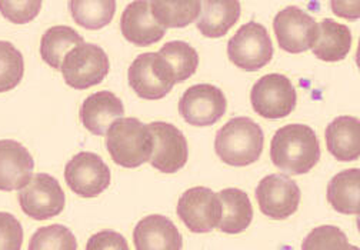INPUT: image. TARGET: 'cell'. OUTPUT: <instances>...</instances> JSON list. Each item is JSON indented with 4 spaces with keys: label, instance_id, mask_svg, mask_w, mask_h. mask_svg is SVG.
<instances>
[{
    "label": "cell",
    "instance_id": "1",
    "mask_svg": "<svg viewBox=\"0 0 360 250\" xmlns=\"http://www.w3.org/2000/svg\"><path fill=\"white\" fill-rule=\"evenodd\" d=\"M270 159L286 175H304L321 159L319 139L306 124H288L275 133Z\"/></svg>",
    "mask_w": 360,
    "mask_h": 250
},
{
    "label": "cell",
    "instance_id": "2",
    "mask_svg": "<svg viewBox=\"0 0 360 250\" xmlns=\"http://www.w3.org/2000/svg\"><path fill=\"white\" fill-rule=\"evenodd\" d=\"M106 147L116 164L136 169L152 159L153 135L149 124L139 119L120 117L110 124L106 133Z\"/></svg>",
    "mask_w": 360,
    "mask_h": 250
},
{
    "label": "cell",
    "instance_id": "3",
    "mask_svg": "<svg viewBox=\"0 0 360 250\" xmlns=\"http://www.w3.org/2000/svg\"><path fill=\"white\" fill-rule=\"evenodd\" d=\"M264 145L262 128L249 117H233L217 132L214 150L221 162L243 168L259 160Z\"/></svg>",
    "mask_w": 360,
    "mask_h": 250
},
{
    "label": "cell",
    "instance_id": "4",
    "mask_svg": "<svg viewBox=\"0 0 360 250\" xmlns=\"http://www.w3.org/2000/svg\"><path fill=\"white\" fill-rule=\"evenodd\" d=\"M110 69L106 52L94 44L75 46L63 59L62 74L66 85L76 91H84L101 85Z\"/></svg>",
    "mask_w": 360,
    "mask_h": 250
},
{
    "label": "cell",
    "instance_id": "5",
    "mask_svg": "<svg viewBox=\"0 0 360 250\" xmlns=\"http://www.w3.org/2000/svg\"><path fill=\"white\" fill-rule=\"evenodd\" d=\"M129 86L141 99L159 100L176 85L169 62L158 53H143L134 59L127 72Z\"/></svg>",
    "mask_w": 360,
    "mask_h": 250
},
{
    "label": "cell",
    "instance_id": "6",
    "mask_svg": "<svg viewBox=\"0 0 360 250\" xmlns=\"http://www.w3.org/2000/svg\"><path fill=\"white\" fill-rule=\"evenodd\" d=\"M231 62L242 70L256 72L274 58V45L266 27L257 22L243 25L228 44Z\"/></svg>",
    "mask_w": 360,
    "mask_h": 250
},
{
    "label": "cell",
    "instance_id": "7",
    "mask_svg": "<svg viewBox=\"0 0 360 250\" xmlns=\"http://www.w3.org/2000/svg\"><path fill=\"white\" fill-rule=\"evenodd\" d=\"M19 203L23 213L34 221H46L59 216L66 203V196L59 182L48 173H36L19 190Z\"/></svg>",
    "mask_w": 360,
    "mask_h": 250
},
{
    "label": "cell",
    "instance_id": "8",
    "mask_svg": "<svg viewBox=\"0 0 360 250\" xmlns=\"http://www.w3.org/2000/svg\"><path fill=\"white\" fill-rule=\"evenodd\" d=\"M296 89L292 81L281 74L270 73L260 77L250 92L253 110L264 119H282L296 107Z\"/></svg>",
    "mask_w": 360,
    "mask_h": 250
},
{
    "label": "cell",
    "instance_id": "9",
    "mask_svg": "<svg viewBox=\"0 0 360 250\" xmlns=\"http://www.w3.org/2000/svg\"><path fill=\"white\" fill-rule=\"evenodd\" d=\"M176 212L192 233H209L220 223L221 202L212 189L196 186L180 196Z\"/></svg>",
    "mask_w": 360,
    "mask_h": 250
},
{
    "label": "cell",
    "instance_id": "10",
    "mask_svg": "<svg viewBox=\"0 0 360 250\" xmlns=\"http://www.w3.org/2000/svg\"><path fill=\"white\" fill-rule=\"evenodd\" d=\"M110 169L105 160L92 152H80L68 162L65 179L70 190L80 197H96L110 185Z\"/></svg>",
    "mask_w": 360,
    "mask_h": 250
},
{
    "label": "cell",
    "instance_id": "11",
    "mask_svg": "<svg viewBox=\"0 0 360 250\" xmlns=\"http://www.w3.org/2000/svg\"><path fill=\"white\" fill-rule=\"evenodd\" d=\"M224 93L209 83L189 88L179 100V113L191 126L206 128L219 121L226 113Z\"/></svg>",
    "mask_w": 360,
    "mask_h": 250
},
{
    "label": "cell",
    "instance_id": "12",
    "mask_svg": "<svg viewBox=\"0 0 360 250\" xmlns=\"http://www.w3.org/2000/svg\"><path fill=\"white\" fill-rule=\"evenodd\" d=\"M274 29L281 49L288 53H303L313 49L319 36V25L296 6H288L275 16Z\"/></svg>",
    "mask_w": 360,
    "mask_h": 250
},
{
    "label": "cell",
    "instance_id": "13",
    "mask_svg": "<svg viewBox=\"0 0 360 250\" xmlns=\"http://www.w3.org/2000/svg\"><path fill=\"white\" fill-rule=\"evenodd\" d=\"M260 212L274 221L290 218L299 207L300 189L288 176L269 175L256 188Z\"/></svg>",
    "mask_w": 360,
    "mask_h": 250
},
{
    "label": "cell",
    "instance_id": "14",
    "mask_svg": "<svg viewBox=\"0 0 360 250\" xmlns=\"http://www.w3.org/2000/svg\"><path fill=\"white\" fill-rule=\"evenodd\" d=\"M153 135V153L150 164L162 173H176L189 157L188 140L176 126L166 121H153L149 124Z\"/></svg>",
    "mask_w": 360,
    "mask_h": 250
},
{
    "label": "cell",
    "instance_id": "15",
    "mask_svg": "<svg viewBox=\"0 0 360 250\" xmlns=\"http://www.w3.org/2000/svg\"><path fill=\"white\" fill-rule=\"evenodd\" d=\"M166 29L155 18L149 0H134L126 6L120 18L123 37L141 48L158 44L165 37Z\"/></svg>",
    "mask_w": 360,
    "mask_h": 250
},
{
    "label": "cell",
    "instance_id": "16",
    "mask_svg": "<svg viewBox=\"0 0 360 250\" xmlns=\"http://www.w3.org/2000/svg\"><path fill=\"white\" fill-rule=\"evenodd\" d=\"M33 169L34 160L22 143L0 140V190H20L30 182Z\"/></svg>",
    "mask_w": 360,
    "mask_h": 250
},
{
    "label": "cell",
    "instance_id": "17",
    "mask_svg": "<svg viewBox=\"0 0 360 250\" xmlns=\"http://www.w3.org/2000/svg\"><path fill=\"white\" fill-rule=\"evenodd\" d=\"M123 102L112 92L103 91L90 95L80 107V120L83 126L96 136H105L110 124L123 117Z\"/></svg>",
    "mask_w": 360,
    "mask_h": 250
},
{
    "label": "cell",
    "instance_id": "18",
    "mask_svg": "<svg viewBox=\"0 0 360 250\" xmlns=\"http://www.w3.org/2000/svg\"><path fill=\"white\" fill-rule=\"evenodd\" d=\"M134 247L139 250H180L184 239L173 222L162 215L142 219L133 232Z\"/></svg>",
    "mask_w": 360,
    "mask_h": 250
},
{
    "label": "cell",
    "instance_id": "19",
    "mask_svg": "<svg viewBox=\"0 0 360 250\" xmlns=\"http://www.w3.org/2000/svg\"><path fill=\"white\" fill-rule=\"evenodd\" d=\"M202 9L196 22L205 37L217 39L226 34L240 18L239 0H200Z\"/></svg>",
    "mask_w": 360,
    "mask_h": 250
},
{
    "label": "cell",
    "instance_id": "20",
    "mask_svg": "<svg viewBox=\"0 0 360 250\" xmlns=\"http://www.w3.org/2000/svg\"><path fill=\"white\" fill-rule=\"evenodd\" d=\"M329 153L340 162L360 157V120L352 116L336 117L325 133Z\"/></svg>",
    "mask_w": 360,
    "mask_h": 250
},
{
    "label": "cell",
    "instance_id": "21",
    "mask_svg": "<svg viewBox=\"0 0 360 250\" xmlns=\"http://www.w3.org/2000/svg\"><path fill=\"white\" fill-rule=\"evenodd\" d=\"M221 202V219L219 229L223 233L238 235L245 232L253 219V207L249 196L236 188L223 189L219 193Z\"/></svg>",
    "mask_w": 360,
    "mask_h": 250
},
{
    "label": "cell",
    "instance_id": "22",
    "mask_svg": "<svg viewBox=\"0 0 360 250\" xmlns=\"http://www.w3.org/2000/svg\"><path fill=\"white\" fill-rule=\"evenodd\" d=\"M352 48V33L345 25L332 19L319 23V36L313 46V55L323 62L343 60Z\"/></svg>",
    "mask_w": 360,
    "mask_h": 250
},
{
    "label": "cell",
    "instance_id": "23",
    "mask_svg": "<svg viewBox=\"0 0 360 250\" xmlns=\"http://www.w3.org/2000/svg\"><path fill=\"white\" fill-rule=\"evenodd\" d=\"M328 200L342 215H360V169L339 172L328 185Z\"/></svg>",
    "mask_w": 360,
    "mask_h": 250
},
{
    "label": "cell",
    "instance_id": "24",
    "mask_svg": "<svg viewBox=\"0 0 360 250\" xmlns=\"http://www.w3.org/2000/svg\"><path fill=\"white\" fill-rule=\"evenodd\" d=\"M84 39L69 26H53L46 30L40 40V56L52 69L60 70L65 56Z\"/></svg>",
    "mask_w": 360,
    "mask_h": 250
},
{
    "label": "cell",
    "instance_id": "25",
    "mask_svg": "<svg viewBox=\"0 0 360 250\" xmlns=\"http://www.w3.org/2000/svg\"><path fill=\"white\" fill-rule=\"evenodd\" d=\"M155 18L165 26L180 29L193 23L200 15V0H150Z\"/></svg>",
    "mask_w": 360,
    "mask_h": 250
},
{
    "label": "cell",
    "instance_id": "26",
    "mask_svg": "<svg viewBox=\"0 0 360 250\" xmlns=\"http://www.w3.org/2000/svg\"><path fill=\"white\" fill-rule=\"evenodd\" d=\"M69 11L79 26L99 30L113 20L116 0H69Z\"/></svg>",
    "mask_w": 360,
    "mask_h": 250
},
{
    "label": "cell",
    "instance_id": "27",
    "mask_svg": "<svg viewBox=\"0 0 360 250\" xmlns=\"http://www.w3.org/2000/svg\"><path fill=\"white\" fill-rule=\"evenodd\" d=\"M159 55L169 62L176 83H184L198 70L199 55L196 49L186 44V41H169V44L162 46Z\"/></svg>",
    "mask_w": 360,
    "mask_h": 250
},
{
    "label": "cell",
    "instance_id": "28",
    "mask_svg": "<svg viewBox=\"0 0 360 250\" xmlns=\"http://www.w3.org/2000/svg\"><path fill=\"white\" fill-rule=\"evenodd\" d=\"M25 74V59L11 41L0 40V93L13 91Z\"/></svg>",
    "mask_w": 360,
    "mask_h": 250
},
{
    "label": "cell",
    "instance_id": "29",
    "mask_svg": "<svg viewBox=\"0 0 360 250\" xmlns=\"http://www.w3.org/2000/svg\"><path fill=\"white\" fill-rule=\"evenodd\" d=\"M30 250H76L77 242L75 235L63 225L40 228L32 236Z\"/></svg>",
    "mask_w": 360,
    "mask_h": 250
},
{
    "label": "cell",
    "instance_id": "30",
    "mask_svg": "<svg viewBox=\"0 0 360 250\" xmlns=\"http://www.w3.org/2000/svg\"><path fill=\"white\" fill-rule=\"evenodd\" d=\"M304 250H336V249H356L347 242L346 235L336 226H321L313 229L303 240Z\"/></svg>",
    "mask_w": 360,
    "mask_h": 250
},
{
    "label": "cell",
    "instance_id": "31",
    "mask_svg": "<svg viewBox=\"0 0 360 250\" xmlns=\"http://www.w3.org/2000/svg\"><path fill=\"white\" fill-rule=\"evenodd\" d=\"M41 9V0H0V13L15 25L30 23Z\"/></svg>",
    "mask_w": 360,
    "mask_h": 250
},
{
    "label": "cell",
    "instance_id": "32",
    "mask_svg": "<svg viewBox=\"0 0 360 250\" xmlns=\"http://www.w3.org/2000/svg\"><path fill=\"white\" fill-rule=\"evenodd\" d=\"M23 243L20 222L8 212H0V250H19Z\"/></svg>",
    "mask_w": 360,
    "mask_h": 250
},
{
    "label": "cell",
    "instance_id": "33",
    "mask_svg": "<svg viewBox=\"0 0 360 250\" xmlns=\"http://www.w3.org/2000/svg\"><path fill=\"white\" fill-rule=\"evenodd\" d=\"M86 249L87 250H103V249L127 250L129 244L120 233L113 230H103L89 239Z\"/></svg>",
    "mask_w": 360,
    "mask_h": 250
},
{
    "label": "cell",
    "instance_id": "34",
    "mask_svg": "<svg viewBox=\"0 0 360 250\" xmlns=\"http://www.w3.org/2000/svg\"><path fill=\"white\" fill-rule=\"evenodd\" d=\"M330 9L342 19H360V0H330Z\"/></svg>",
    "mask_w": 360,
    "mask_h": 250
},
{
    "label": "cell",
    "instance_id": "35",
    "mask_svg": "<svg viewBox=\"0 0 360 250\" xmlns=\"http://www.w3.org/2000/svg\"><path fill=\"white\" fill-rule=\"evenodd\" d=\"M356 65L360 69V39H359V46H357V52H356Z\"/></svg>",
    "mask_w": 360,
    "mask_h": 250
},
{
    "label": "cell",
    "instance_id": "36",
    "mask_svg": "<svg viewBox=\"0 0 360 250\" xmlns=\"http://www.w3.org/2000/svg\"><path fill=\"white\" fill-rule=\"evenodd\" d=\"M356 223H357V229H359V232H360V215H359V218H357Z\"/></svg>",
    "mask_w": 360,
    "mask_h": 250
}]
</instances>
